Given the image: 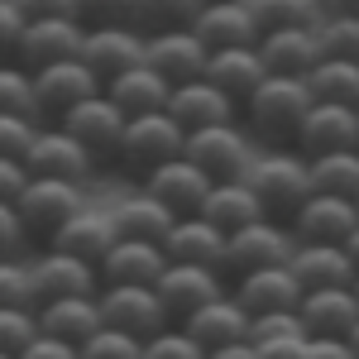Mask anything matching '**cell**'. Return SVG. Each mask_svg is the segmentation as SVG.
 I'll list each match as a JSON object with an SVG mask.
<instances>
[{
	"label": "cell",
	"mask_w": 359,
	"mask_h": 359,
	"mask_svg": "<svg viewBox=\"0 0 359 359\" xmlns=\"http://www.w3.org/2000/svg\"><path fill=\"white\" fill-rule=\"evenodd\" d=\"M292 235L297 245H345L359 225V206L355 196H331V192H311L292 211Z\"/></svg>",
	"instance_id": "cell-10"
},
{
	"label": "cell",
	"mask_w": 359,
	"mask_h": 359,
	"mask_svg": "<svg viewBox=\"0 0 359 359\" xmlns=\"http://www.w3.org/2000/svg\"><path fill=\"white\" fill-rule=\"evenodd\" d=\"M82 206H86V187H82V182L34 177V172H29L25 192L15 196V211H20L25 230H29V235H39V240H53V230L62 221H72Z\"/></svg>",
	"instance_id": "cell-5"
},
{
	"label": "cell",
	"mask_w": 359,
	"mask_h": 359,
	"mask_svg": "<svg viewBox=\"0 0 359 359\" xmlns=\"http://www.w3.org/2000/svg\"><path fill=\"white\" fill-rule=\"evenodd\" d=\"M168 115H172L182 130L230 125V120H240V101H235L230 91H221L211 77H196V82L172 86V96H168Z\"/></svg>",
	"instance_id": "cell-21"
},
{
	"label": "cell",
	"mask_w": 359,
	"mask_h": 359,
	"mask_svg": "<svg viewBox=\"0 0 359 359\" xmlns=\"http://www.w3.org/2000/svg\"><path fill=\"white\" fill-rule=\"evenodd\" d=\"M292 335H306V326H302L297 311H269V316H254V321H249V340H254V345L292 340Z\"/></svg>",
	"instance_id": "cell-45"
},
{
	"label": "cell",
	"mask_w": 359,
	"mask_h": 359,
	"mask_svg": "<svg viewBox=\"0 0 359 359\" xmlns=\"http://www.w3.org/2000/svg\"><path fill=\"white\" fill-rule=\"evenodd\" d=\"M326 15H359V0H321Z\"/></svg>",
	"instance_id": "cell-55"
},
{
	"label": "cell",
	"mask_w": 359,
	"mask_h": 359,
	"mask_svg": "<svg viewBox=\"0 0 359 359\" xmlns=\"http://www.w3.org/2000/svg\"><path fill=\"white\" fill-rule=\"evenodd\" d=\"M115 240H120V230H115V216H111V211H91V206H82L72 221L57 225L48 245H53V249H67V254H77V259H86V264H101V259L111 254Z\"/></svg>",
	"instance_id": "cell-25"
},
{
	"label": "cell",
	"mask_w": 359,
	"mask_h": 359,
	"mask_svg": "<svg viewBox=\"0 0 359 359\" xmlns=\"http://www.w3.org/2000/svg\"><path fill=\"white\" fill-rule=\"evenodd\" d=\"M306 345H311V359H359L350 335H306Z\"/></svg>",
	"instance_id": "cell-51"
},
{
	"label": "cell",
	"mask_w": 359,
	"mask_h": 359,
	"mask_svg": "<svg viewBox=\"0 0 359 359\" xmlns=\"http://www.w3.org/2000/svg\"><path fill=\"white\" fill-rule=\"evenodd\" d=\"M192 29L201 34V43H206L211 53H216V48H254L259 34H264L249 0H206Z\"/></svg>",
	"instance_id": "cell-20"
},
{
	"label": "cell",
	"mask_w": 359,
	"mask_h": 359,
	"mask_svg": "<svg viewBox=\"0 0 359 359\" xmlns=\"http://www.w3.org/2000/svg\"><path fill=\"white\" fill-rule=\"evenodd\" d=\"M96 163L101 158L72 130H62L57 120L39 125V135H34V144H29V154H25V168L34 177H62V182H82V187L91 182Z\"/></svg>",
	"instance_id": "cell-6"
},
{
	"label": "cell",
	"mask_w": 359,
	"mask_h": 359,
	"mask_svg": "<svg viewBox=\"0 0 359 359\" xmlns=\"http://www.w3.org/2000/svg\"><path fill=\"white\" fill-rule=\"evenodd\" d=\"M225 235L216 221H206L201 211L192 216H177L172 230L163 235V254L177 259V264H206V269H221L225 273Z\"/></svg>",
	"instance_id": "cell-22"
},
{
	"label": "cell",
	"mask_w": 359,
	"mask_h": 359,
	"mask_svg": "<svg viewBox=\"0 0 359 359\" xmlns=\"http://www.w3.org/2000/svg\"><path fill=\"white\" fill-rule=\"evenodd\" d=\"M0 359H20V355H0Z\"/></svg>",
	"instance_id": "cell-59"
},
{
	"label": "cell",
	"mask_w": 359,
	"mask_h": 359,
	"mask_svg": "<svg viewBox=\"0 0 359 359\" xmlns=\"http://www.w3.org/2000/svg\"><path fill=\"white\" fill-rule=\"evenodd\" d=\"M144 359H206V345L182 321H168L163 331H154L144 340Z\"/></svg>",
	"instance_id": "cell-39"
},
{
	"label": "cell",
	"mask_w": 359,
	"mask_h": 359,
	"mask_svg": "<svg viewBox=\"0 0 359 359\" xmlns=\"http://www.w3.org/2000/svg\"><path fill=\"white\" fill-rule=\"evenodd\" d=\"M201 216L216 221L225 235H235L240 225L264 221L269 211H264V201H259V192H254L249 177H225V182H211V192L201 201Z\"/></svg>",
	"instance_id": "cell-27"
},
{
	"label": "cell",
	"mask_w": 359,
	"mask_h": 359,
	"mask_svg": "<svg viewBox=\"0 0 359 359\" xmlns=\"http://www.w3.org/2000/svg\"><path fill=\"white\" fill-rule=\"evenodd\" d=\"M321 48H326V57L359 62V15H326L321 20Z\"/></svg>",
	"instance_id": "cell-42"
},
{
	"label": "cell",
	"mask_w": 359,
	"mask_h": 359,
	"mask_svg": "<svg viewBox=\"0 0 359 359\" xmlns=\"http://www.w3.org/2000/svg\"><path fill=\"white\" fill-rule=\"evenodd\" d=\"M82 359H144V340L120 326H101L96 335H86L82 345Z\"/></svg>",
	"instance_id": "cell-40"
},
{
	"label": "cell",
	"mask_w": 359,
	"mask_h": 359,
	"mask_svg": "<svg viewBox=\"0 0 359 359\" xmlns=\"http://www.w3.org/2000/svg\"><path fill=\"white\" fill-rule=\"evenodd\" d=\"M0 111L39 115V106H34V72L20 57H0Z\"/></svg>",
	"instance_id": "cell-38"
},
{
	"label": "cell",
	"mask_w": 359,
	"mask_h": 359,
	"mask_svg": "<svg viewBox=\"0 0 359 359\" xmlns=\"http://www.w3.org/2000/svg\"><path fill=\"white\" fill-rule=\"evenodd\" d=\"M292 149L306 154V158H321V154H335V149H359V106L316 101V106L306 111Z\"/></svg>",
	"instance_id": "cell-15"
},
{
	"label": "cell",
	"mask_w": 359,
	"mask_h": 359,
	"mask_svg": "<svg viewBox=\"0 0 359 359\" xmlns=\"http://www.w3.org/2000/svg\"><path fill=\"white\" fill-rule=\"evenodd\" d=\"M96 269H101V283H158L168 269V254L154 240H115Z\"/></svg>",
	"instance_id": "cell-31"
},
{
	"label": "cell",
	"mask_w": 359,
	"mask_h": 359,
	"mask_svg": "<svg viewBox=\"0 0 359 359\" xmlns=\"http://www.w3.org/2000/svg\"><path fill=\"white\" fill-rule=\"evenodd\" d=\"M29 20H48V15H62V20H82V0H20Z\"/></svg>",
	"instance_id": "cell-50"
},
{
	"label": "cell",
	"mask_w": 359,
	"mask_h": 359,
	"mask_svg": "<svg viewBox=\"0 0 359 359\" xmlns=\"http://www.w3.org/2000/svg\"><path fill=\"white\" fill-rule=\"evenodd\" d=\"M144 62H149V67H158V72H163L172 86H182V82L206 77L211 48L201 43V34H196L192 25H182V29H158V34H149Z\"/></svg>",
	"instance_id": "cell-14"
},
{
	"label": "cell",
	"mask_w": 359,
	"mask_h": 359,
	"mask_svg": "<svg viewBox=\"0 0 359 359\" xmlns=\"http://www.w3.org/2000/svg\"><path fill=\"white\" fill-rule=\"evenodd\" d=\"M206 359H259V345H254V340H230L221 350H211Z\"/></svg>",
	"instance_id": "cell-54"
},
{
	"label": "cell",
	"mask_w": 359,
	"mask_h": 359,
	"mask_svg": "<svg viewBox=\"0 0 359 359\" xmlns=\"http://www.w3.org/2000/svg\"><path fill=\"white\" fill-rule=\"evenodd\" d=\"M249 321H254V316L235 302V292H221V297H211L206 306H196L182 326H187V331L206 345V355H211V350H221L230 340H249Z\"/></svg>",
	"instance_id": "cell-29"
},
{
	"label": "cell",
	"mask_w": 359,
	"mask_h": 359,
	"mask_svg": "<svg viewBox=\"0 0 359 359\" xmlns=\"http://www.w3.org/2000/svg\"><path fill=\"white\" fill-rule=\"evenodd\" d=\"M20 359H82V350L77 345H67V340H57V335H34L25 350H20Z\"/></svg>",
	"instance_id": "cell-49"
},
{
	"label": "cell",
	"mask_w": 359,
	"mask_h": 359,
	"mask_svg": "<svg viewBox=\"0 0 359 359\" xmlns=\"http://www.w3.org/2000/svg\"><path fill=\"white\" fill-rule=\"evenodd\" d=\"M206 0H139L135 10V25L144 34H158V29H182V25H196Z\"/></svg>",
	"instance_id": "cell-37"
},
{
	"label": "cell",
	"mask_w": 359,
	"mask_h": 359,
	"mask_svg": "<svg viewBox=\"0 0 359 359\" xmlns=\"http://www.w3.org/2000/svg\"><path fill=\"white\" fill-rule=\"evenodd\" d=\"M139 187L154 192L172 216H192V211H201V201L211 192V177H206L192 158H168V163L149 168V172L139 177Z\"/></svg>",
	"instance_id": "cell-19"
},
{
	"label": "cell",
	"mask_w": 359,
	"mask_h": 359,
	"mask_svg": "<svg viewBox=\"0 0 359 359\" xmlns=\"http://www.w3.org/2000/svg\"><path fill=\"white\" fill-rule=\"evenodd\" d=\"M345 249H350V259H355V264H359V225H355V235L345 240Z\"/></svg>",
	"instance_id": "cell-56"
},
{
	"label": "cell",
	"mask_w": 359,
	"mask_h": 359,
	"mask_svg": "<svg viewBox=\"0 0 359 359\" xmlns=\"http://www.w3.org/2000/svg\"><path fill=\"white\" fill-rule=\"evenodd\" d=\"M254 5V15H259V29L269 34V29H321L326 20V10H321V0H249Z\"/></svg>",
	"instance_id": "cell-36"
},
{
	"label": "cell",
	"mask_w": 359,
	"mask_h": 359,
	"mask_svg": "<svg viewBox=\"0 0 359 359\" xmlns=\"http://www.w3.org/2000/svg\"><path fill=\"white\" fill-rule=\"evenodd\" d=\"M144 48H149V34L139 25H86V39H82V62L101 77V82H111L115 72H125V67H135L144 62Z\"/></svg>",
	"instance_id": "cell-13"
},
{
	"label": "cell",
	"mask_w": 359,
	"mask_h": 359,
	"mask_svg": "<svg viewBox=\"0 0 359 359\" xmlns=\"http://www.w3.org/2000/svg\"><path fill=\"white\" fill-rule=\"evenodd\" d=\"M39 335V306H0V355H20Z\"/></svg>",
	"instance_id": "cell-41"
},
{
	"label": "cell",
	"mask_w": 359,
	"mask_h": 359,
	"mask_svg": "<svg viewBox=\"0 0 359 359\" xmlns=\"http://www.w3.org/2000/svg\"><path fill=\"white\" fill-rule=\"evenodd\" d=\"M306 86H311L316 101L359 106V62H350V57H321V62L306 72Z\"/></svg>",
	"instance_id": "cell-34"
},
{
	"label": "cell",
	"mask_w": 359,
	"mask_h": 359,
	"mask_svg": "<svg viewBox=\"0 0 359 359\" xmlns=\"http://www.w3.org/2000/svg\"><path fill=\"white\" fill-rule=\"evenodd\" d=\"M139 0H82V20L86 25H135Z\"/></svg>",
	"instance_id": "cell-46"
},
{
	"label": "cell",
	"mask_w": 359,
	"mask_h": 359,
	"mask_svg": "<svg viewBox=\"0 0 359 359\" xmlns=\"http://www.w3.org/2000/svg\"><path fill=\"white\" fill-rule=\"evenodd\" d=\"M29 230L20 221V211H15V201H0V259H15L20 249H25Z\"/></svg>",
	"instance_id": "cell-48"
},
{
	"label": "cell",
	"mask_w": 359,
	"mask_h": 359,
	"mask_svg": "<svg viewBox=\"0 0 359 359\" xmlns=\"http://www.w3.org/2000/svg\"><path fill=\"white\" fill-rule=\"evenodd\" d=\"M101 326H106L101 292L96 297H53V302H39V331L57 335L67 345H82L86 335H96Z\"/></svg>",
	"instance_id": "cell-28"
},
{
	"label": "cell",
	"mask_w": 359,
	"mask_h": 359,
	"mask_svg": "<svg viewBox=\"0 0 359 359\" xmlns=\"http://www.w3.org/2000/svg\"><path fill=\"white\" fill-rule=\"evenodd\" d=\"M187 149V130L172 120L168 111H149V115H130L125 139H120V168L130 172H149V168L168 163V158H182Z\"/></svg>",
	"instance_id": "cell-3"
},
{
	"label": "cell",
	"mask_w": 359,
	"mask_h": 359,
	"mask_svg": "<svg viewBox=\"0 0 359 359\" xmlns=\"http://www.w3.org/2000/svg\"><path fill=\"white\" fill-rule=\"evenodd\" d=\"M182 158H192L211 182H225V177H245L254 154H249V130H240V120L230 125H201V130H187V149Z\"/></svg>",
	"instance_id": "cell-7"
},
{
	"label": "cell",
	"mask_w": 359,
	"mask_h": 359,
	"mask_svg": "<svg viewBox=\"0 0 359 359\" xmlns=\"http://www.w3.org/2000/svg\"><path fill=\"white\" fill-rule=\"evenodd\" d=\"M311 106H316V96H311L306 77H283V72H269L264 82L249 91V101L240 106V115H245V130L254 139H269V144H292Z\"/></svg>",
	"instance_id": "cell-1"
},
{
	"label": "cell",
	"mask_w": 359,
	"mask_h": 359,
	"mask_svg": "<svg viewBox=\"0 0 359 359\" xmlns=\"http://www.w3.org/2000/svg\"><path fill=\"white\" fill-rule=\"evenodd\" d=\"M62 130H72V135L82 139L86 149L106 163V158H120V139H125V125H130V115L115 106L106 91H96V96H86L77 101L72 111L57 120Z\"/></svg>",
	"instance_id": "cell-12"
},
{
	"label": "cell",
	"mask_w": 359,
	"mask_h": 359,
	"mask_svg": "<svg viewBox=\"0 0 359 359\" xmlns=\"http://www.w3.org/2000/svg\"><path fill=\"white\" fill-rule=\"evenodd\" d=\"M29 15L20 10V0H0V57H15L20 39H25Z\"/></svg>",
	"instance_id": "cell-47"
},
{
	"label": "cell",
	"mask_w": 359,
	"mask_h": 359,
	"mask_svg": "<svg viewBox=\"0 0 359 359\" xmlns=\"http://www.w3.org/2000/svg\"><path fill=\"white\" fill-rule=\"evenodd\" d=\"M297 316L306 335H350L359 321V297L355 287H306Z\"/></svg>",
	"instance_id": "cell-24"
},
{
	"label": "cell",
	"mask_w": 359,
	"mask_h": 359,
	"mask_svg": "<svg viewBox=\"0 0 359 359\" xmlns=\"http://www.w3.org/2000/svg\"><path fill=\"white\" fill-rule=\"evenodd\" d=\"M230 292L249 316H269V311H297L306 287H302V278L292 273V264H269V269L240 273Z\"/></svg>",
	"instance_id": "cell-16"
},
{
	"label": "cell",
	"mask_w": 359,
	"mask_h": 359,
	"mask_svg": "<svg viewBox=\"0 0 359 359\" xmlns=\"http://www.w3.org/2000/svg\"><path fill=\"white\" fill-rule=\"evenodd\" d=\"M29 273H34V297L39 302H53V297H96L101 292V269L77 259V254H67V249H53V245L29 264Z\"/></svg>",
	"instance_id": "cell-11"
},
{
	"label": "cell",
	"mask_w": 359,
	"mask_h": 359,
	"mask_svg": "<svg viewBox=\"0 0 359 359\" xmlns=\"http://www.w3.org/2000/svg\"><path fill=\"white\" fill-rule=\"evenodd\" d=\"M106 91V82L86 67L82 57H62V62H48L34 72V106H39V120H62L77 101Z\"/></svg>",
	"instance_id": "cell-9"
},
{
	"label": "cell",
	"mask_w": 359,
	"mask_h": 359,
	"mask_svg": "<svg viewBox=\"0 0 359 359\" xmlns=\"http://www.w3.org/2000/svg\"><path fill=\"white\" fill-rule=\"evenodd\" d=\"M311 182H316V192L359 196V149H335V154L311 158Z\"/></svg>",
	"instance_id": "cell-35"
},
{
	"label": "cell",
	"mask_w": 359,
	"mask_h": 359,
	"mask_svg": "<svg viewBox=\"0 0 359 359\" xmlns=\"http://www.w3.org/2000/svg\"><path fill=\"white\" fill-rule=\"evenodd\" d=\"M34 135H39V115L0 111V158H20V163H25Z\"/></svg>",
	"instance_id": "cell-44"
},
{
	"label": "cell",
	"mask_w": 359,
	"mask_h": 359,
	"mask_svg": "<svg viewBox=\"0 0 359 359\" xmlns=\"http://www.w3.org/2000/svg\"><path fill=\"white\" fill-rule=\"evenodd\" d=\"M259 359H311V345H306V335L269 340V345H259Z\"/></svg>",
	"instance_id": "cell-53"
},
{
	"label": "cell",
	"mask_w": 359,
	"mask_h": 359,
	"mask_svg": "<svg viewBox=\"0 0 359 359\" xmlns=\"http://www.w3.org/2000/svg\"><path fill=\"white\" fill-rule=\"evenodd\" d=\"M245 177L254 182V192H259V201H264V211L278 216V221H292V211L316 192V182H311V158L297 154V149H283V144H278L273 154L254 158Z\"/></svg>",
	"instance_id": "cell-2"
},
{
	"label": "cell",
	"mask_w": 359,
	"mask_h": 359,
	"mask_svg": "<svg viewBox=\"0 0 359 359\" xmlns=\"http://www.w3.org/2000/svg\"><path fill=\"white\" fill-rule=\"evenodd\" d=\"M292 249H297V235H292V225L278 221V216L240 225L225 240V278L254 273V269H269V264H292Z\"/></svg>",
	"instance_id": "cell-4"
},
{
	"label": "cell",
	"mask_w": 359,
	"mask_h": 359,
	"mask_svg": "<svg viewBox=\"0 0 359 359\" xmlns=\"http://www.w3.org/2000/svg\"><path fill=\"white\" fill-rule=\"evenodd\" d=\"M101 316L106 326H120L139 340H149L172 321L154 283H101Z\"/></svg>",
	"instance_id": "cell-8"
},
{
	"label": "cell",
	"mask_w": 359,
	"mask_h": 359,
	"mask_svg": "<svg viewBox=\"0 0 359 359\" xmlns=\"http://www.w3.org/2000/svg\"><path fill=\"white\" fill-rule=\"evenodd\" d=\"M82 39H86V20H62V15L29 20L15 57L25 62L29 72H39V67L62 62V57H82Z\"/></svg>",
	"instance_id": "cell-18"
},
{
	"label": "cell",
	"mask_w": 359,
	"mask_h": 359,
	"mask_svg": "<svg viewBox=\"0 0 359 359\" xmlns=\"http://www.w3.org/2000/svg\"><path fill=\"white\" fill-rule=\"evenodd\" d=\"M106 96H111V101H115V106H120L125 115H149V111H168L172 82H168L158 67H149V62H135V67L115 72L111 82H106Z\"/></svg>",
	"instance_id": "cell-26"
},
{
	"label": "cell",
	"mask_w": 359,
	"mask_h": 359,
	"mask_svg": "<svg viewBox=\"0 0 359 359\" xmlns=\"http://www.w3.org/2000/svg\"><path fill=\"white\" fill-rule=\"evenodd\" d=\"M154 287H158V297H163L168 316H172V321H187L196 306H206L211 297L225 292V273L221 269H206V264H177V259H168L163 278H158Z\"/></svg>",
	"instance_id": "cell-17"
},
{
	"label": "cell",
	"mask_w": 359,
	"mask_h": 359,
	"mask_svg": "<svg viewBox=\"0 0 359 359\" xmlns=\"http://www.w3.org/2000/svg\"><path fill=\"white\" fill-rule=\"evenodd\" d=\"M29 182V168L20 158H0V201H15Z\"/></svg>",
	"instance_id": "cell-52"
},
{
	"label": "cell",
	"mask_w": 359,
	"mask_h": 359,
	"mask_svg": "<svg viewBox=\"0 0 359 359\" xmlns=\"http://www.w3.org/2000/svg\"><path fill=\"white\" fill-rule=\"evenodd\" d=\"M0 306H39L34 297V273L29 264L15 254V259H0Z\"/></svg>",
	"instance_id": "cell-43"
},
{
	"label": "cell",
	"mask_w": 359,
	"mask_h": 359,
	"mask_svg": "<svg viewBox=\"0 0 359 359\" xmlns=\"http://www.w3.org/2000/svg\"><path fill=\"white\" fill-rule=\"evenodd\" d=\"M111 216H115V230H120V240H154V245H163V235L172 230V221H177V216L168 211L163 201H158L154 192H144V187L125 196V201L115 206Z\"/></svg>",
	"instance_id": "cell-32"
},
{
	"label": "cell",
	"mask_w": 359,
	"mask_h": 359,
	"mask_svg": "<svg viewBox=\"0 0 359 359\" xmlns=\"http://www.w3.org/2000/svg\"><path fill=\"white\" fill-rule=\"evenodd\" d=\"M292 273L302 287H355L359 264L345 245H297L292 249Z\"/></svg>",
	"instance_id": "cell-30"
},
{
	"label": "cell",
	"mask_w": 359,
	"mask_h": 359,
	"mask_svg": "<svg viewBox=\"0 0 359 359\" xmlns=\"http://www.w3.org/2000/svg\"><path fill=\"white\" fill-rule=\"evenodd\" d=\"M259 57L269 72H283V77H306L326 48H321V29H269L259 34Z\"/></svg>",
	"instance_id": "cell-23"
},
{
	"label": "cell",
	"mask_w": 359,
	"mask_h": 359,
	"mask_svg": "<svg viewBox=\"0 0 359 359\" xmlns=\"http://www.w3.org/2000/svg\"><path fill=\"white\" fill-rule=\"evenodd\" d=\"M355 206H359V196H355Z\"/></svg>",
	"instance_id": "cell-60"
},
{
	"label": "cell",
	"mask_w": 359,
	"mask_h": 359,
	"mask_svg": "<svg viewBox=\"0 0 359 359\" xmlns=\"http://www.w3.org/2000/svg\"><path fill=\"white\" fill-rule=\"evenodd\" d=\"M206 77L245 106L249 91L269 77V67H264V57H259V43H254V48H216L211 62H206Z\"/></svg>",
	"instance_id": "cell-33"
},
{
	"label": "cell",
	"mask_w": 359,
	"mask_h": 359,
	"mask_svg": "<svg viewBox=\"0 0 359 359\" xmlns=\"http://www.w3.org/2000/svg\"><path fill=\"white\" fill-rule=\"evenodd\" d=\"M350 345H355V355H359V321H355V331H350Z\"/></svg>",
	"instance_id": "cell-57"
},
{
	"label": "cell",
	"mask_w": 359,
	"mask_h": 359,
	"mask_svg": "<svg viewBox=\"0 0 359 359\" xmlns=\"http://www.w3.org/2000/svg\"><path fill=\"white\" fill-rule=\"evenodd\" d=\"M355 297H359V278H355Z\"/></svg>",
	"instance_id": "cell-58"
}]
</instances>
